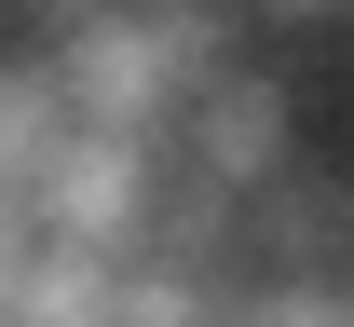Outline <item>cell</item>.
<instances>
[{"label":"cell","instance_id":"1","mask_svg":"<svg viewBox=\"0 0 354 327\" xmlns=\"http://www.w3.org/2000/svg\"><path fill=\"white\" fill-rule=\"evenodd\" d=\"M272 14H313V0H272Z\"/></svg>","mask_w":354,"mask_h":327}]
</instances>
